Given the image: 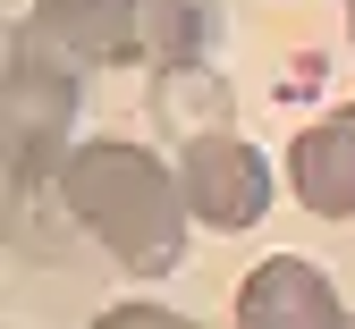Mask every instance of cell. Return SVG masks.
<instances>
[{"label":"cell","instance_id":"1","mask_svg":"<svg viewBox=\"0 0 355 329\" xmlns=\"http://www.w3.org/2000/svg\"><path fill=\"white\" fill-rule=\"evenodd\" d=\"M51 203H60L68 228H85L136 278H169L187 262V228H195L187 186H178V169L161 152L127 144V135H85L51 177Z\"/></svg>","mask_w":355,"mask_h":329},{"label":"cell","instance_id":"2","mask_svg":"<svg viewBox=\"0 0 355 329\" xmlns=\"http://www.w3.org/2000/svg\"><path fill=\"white\" fill-rule=\"evenodd\" d=\"M17 42L60 68H211L220 9L211 0H34Z\"/></svg>","mask_w":355,"mask_h":329},{"label":"cell","instance_id":"3","mask_svg":"<svg viewBox=\"0 0 355 329\" xmlns=\"http://www.w3.org/2000/svg\"><path fill=\"white\" fill-rule=\"evenodd\" d=\"M76 110H85V93H76V68H60V60L26 51V42L9 34V93H0V144H9V186H17V203H34L42 186L60 177V161L76 152V144H68V135H76Z\"/></svg>","mask_w":355,"mask_h":329},{"label":"cell","instance_id":"4","mask_svg":"<svg viewBox=\"0 0 355 329\" xmlns=\"http://www.w3.org/2000/svg\"><path fill=\"white\" fill-rule=\"evenodd\" d=\"M178 186H187V211L220 237H237L271 211V161H262L245 135H195V144H178Z\"/></svg>","mask_w":355,"mask_h":329},{"label":"cell","instance_id":"5","mask_svg":"<svg viewBox=\"0 0 355 329\" xmlns=\"http://www.w3.org/2000/svg\"><path fill=\"white\" fill-rule=\"evenodd\" d=\"M237 329H355V312L338 304L330 270L304 254H271L237 278Z\"/></svg>","mask_w":355,"mask_h":329},{"label":"cell","instance_id":"6","mask_svg":"<svg viewBox=\"0 0 355 329\" xmlns=\"http://www.w3.org/2000/svg\"><path fill=\"white\" fill-rule=\"evenodd\" d=\"M288 195L313 220H355V102H338L288 144Z\"/></svg>","mask_w":355,"mask_h":329},{"label":"cell","instance_id":"7","mask_svg":"<svg viewBox=\"0 0 355 329\" xmlns=\"http://www.w3.org/2000/svg\"><path fill=\"white\" fill-rule=\"evenodd\" d=\"M229 76L220 68H169L153 76V118L161 135H178V144H195V135H229Z\"/></svg>","mask_w":355,"mask_h":329},{"label":"cell","instance_id":"8","mask_svg":"<svg viewBox=\"0 0 355 329\" xmlns=\"http://www.w3.org/2000/svg\"><path fill=\"white\" fill-rule=\"evenodd\" d=\"M94 329H203V321H187V312H169V304H110Z\"/></svg>","mask_w":355,"mask_h":329},{"label":"cell","instance_id":"9","mask_svg":"<svg viewBox=\"0 0 355 329\" xmlns=\"http://www.w3.org/2000/svg\"><path fill=\"white\" fill-rule=\"evenodd\" d=\"M347 34H355V9H347Z\"/></svg>","mask_w":355,"mask_h":329},{"label":"cell","instance_id":"10","mask_svg":"<svg viewBox=\"0 0 355 329\" xmlns=\"http://www.w3.org/2000/svg\"><path fill=\"white\" fill-rule=\"evenodd\" d=\"M347 9H355V0H347Z\"/></svg>","mask_w":355,"mask_h":329}]
</instances>
